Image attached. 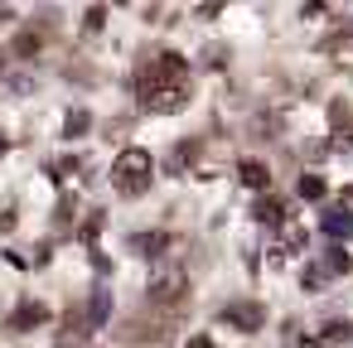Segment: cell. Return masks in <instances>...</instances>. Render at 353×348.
Masks as SVG:
<instances>
[{
    "label": "cell",
    "mask_w": 353,
    "mask_h": 348,
    "mask_svg": "<svg viewBox=\"0 0 353 348\" xmlns=\"http://www.w3.org/2000/svg\"><path fill=\"white\" fill-rule=\"evenodd\" d=\"M179 78H184V59H179V54H160L150 68L136 73V92H141L145 102H160V97L179 102V92H170V83H179Z\"/></svg>",
    "instance_id": "1"
},
{
    "label": "cell",
    "mask_w": 353,
    "mask_h": 348,
    "mask_svg": "<svg viewBox=\"0 0 353 348\" xmlns=\"http://www.w3.org/2000/svg\"><path fill=\"white\" fill-rule=\"evenodd\" d=\"M112 184H117V194L141 198L150 189V155L145 150H121L117 165H112Z\"/></svg>",
    "instance_id": "2"
},
{
    "label": "cell",
    "mask_w": 353,
    "mask_h": 348,
    "mask_svg": "<svg viewBox=\"0 0 353 348\" xmlns=\"http://www.w3.org/2000/svg\"><path fill=\"white\" fill-rule=\"evenodd\" d=\"M150 300H155V305L184 300V271H160V276L150 280Z\"/></svg>",
    "instance_id": "3"
},
{
    "label": "cell",
    "mask_w": 353,
    "mask_h": 348,
    "mask_svg": "<svg viewBox=\"0 0 353 348\" xmlns=\"http://www.w3.org/2000/svg\"><path fill=\"white\" fill-rule=\"evenodd\" d=\"M223 319L252 334V329H261V319H266V309H261V305H228V309H223Z\"/></svg>",
    "instance_id": "4"
},
{
    "label": "cell",
    "mask_w": 353,
    "mask_h": 348,
    "mask_svg": "<svg viewBox=\"0 0 353 348\" xmlns=\"http://www.w3.org/2000/svg\"><path fill=\"white\" fill-rule=\"evenodd\" d=\"M319 227H324V232L339 242V237H348V232H353V213H348V208H324Z\"/></svg>",
    "instance_id": "5"
},
{
    "label": "cell",
    "mask_w": 353,
    "mask_h": 348,
    "mask_svg": "<svg viewBox=\"0 0 353 348\" xmlns=\"http://www.w3.org/2000/svg\"><path fill=\"white\" fill-rule=\"evenodd\" d=\"M49 314H44V305H20L15 314H10V329H34V324H44Z\"/></svg>",
    "instance_id": "6"
},
{
    "label": "cell",
    "mask_w": 353,
    "mask_h": 348,
    "mask_svg": "<svg viewBox=\"0 0 353 348\" xmlns=\"http://www.w3.org/2000/svg\"><path fill=\"white\" fill-rule=\"evenodd\" d=\"M242 184H252V189H266V184H271V170H266L261 160H242Z\"/></svg>",
    "instance_id": "7"
},
{
    "label": "cell",
    "mask_w": 353,
    "mask_h": 348,
    "mask_svg": "<svg viewBox=\"0 0 353 348\" xmlns=\"http://www.w3.org/2000/svg\"><path fill=\"white\" fill-rule=\"evenodd\" d=\"M256 218H261V223H281V203H276V198H261V203H256Z\"/></svg>",
    "instance_id": "8"
},
{
    "label": "cell",
    "mask_w": 353,
    "mask_h": 348,
    "mask_svg": "<svg viewBox=\"0 0 353 348\" xmlns=\"http://www.w3.org/2000/svg\"><path fill=\"white\" fill-rule=\"evenodd\" d=\"M300 198H324V184L310 174V179H300Z\"/></svg>",
    "instance_id": "9"
},
{
    "label": "cell",
    "mask_w": 353,
    "mask_h": 348,
    "mask_svg": "<svg viewBox=\"0 0 353 348\" xmlns=\"http://www.w3.org/2000/svg\"><path fill=\"white\" fill-rule=\"evenodd\" d=\"M184 348H218V343H208V338H189Z\"/></svg>",
    "instance_id": "10"
},
{
    "label": "cell",
    "mask_w": 353,
    "mask_h": 348,
    "mask_svg": "<svg viewBox=\"0 0 353 348\" xmlns=\"http://www.w3.org/2000/svg\"><path fill=\"white\" fill-rule=\"evenodd\" d=\"M0 68H6V63H0Z\"/></svg>",
    "instance_id": "11"
}]
</instances>
